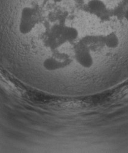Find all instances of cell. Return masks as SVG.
Returning a JSON list of instances; mask_svg holds the SVG:
<instances>
[{
	"label": "cell",
	"mask_w": 128,
	"mask_h": 153,
	"mask_svg": "<svg viewBox=\"0 0 128 153\" xmlns=\"http://www.w3.org/2000/svg\"><path fill=\"white\" fill-rule=\"evenodd\" d=\"M85 9L88 14L98 19L101 22H107L109 19L110 12L102 0H88Z\"/></svg>",
	"instance_id": "cell-1"
},
{
	"label": "cell",
	"mask_w": 128,
	"mask_h": 153,
	"mask_svg": "<svg viewBox=\"0 0 128 153\" xmlns=\"http://www.w3.org/2000/svg\"><path fill=\"white\" fill-rule=\"evenodd\" d=\"M104 43L105 47L108 49H116L120 45L119 38L115 32H111L104 36Z\"/></svg>",
	"instance_id": "cell-2"
},
{
	"label": "cell",
	"mask_w": 128,
	"mask_h": 153,
	"mask_svg": "<svg viewBox=\"0 0 128 153\" xmlns=\"http://www.w3.org/2000/svg\"><path fill=\"white\" fill-rule=\"evenodd\" d=\"M125 1H126V4L128 5V0H125ZM124 18L128 22V6H127V7H126V11H125Z\"/></svg>",
	"instance_id": "cell-3"
}]
</instances>
